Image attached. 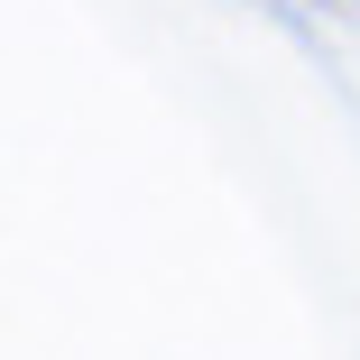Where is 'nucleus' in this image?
Masks as SVG:
<instances>
[]
</instances>
